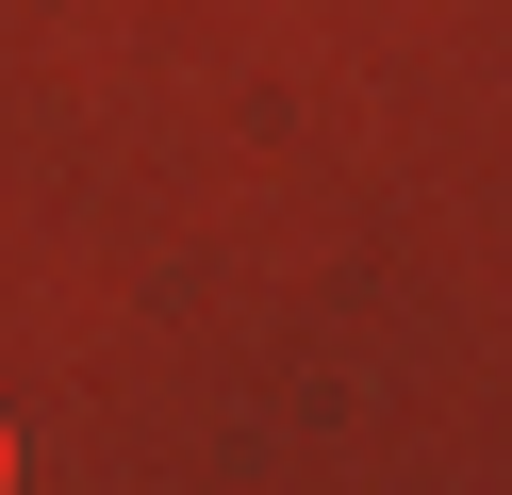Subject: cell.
I'll use <instances>...</instances> for the list:
<instances>
[{"label":"cell","instance_id":"cell-1","mask_svg":"<svg viewBox=\"0 0 512 495\" xmlns=\"http://www.w3.org/2000/svg\"><path fill=\"white\" fill-rule=\"evenodd\" d=\"M0 462H17V446H0Z\"/></svg>","mask_w":512,"mask_h":495}]
</instances>
